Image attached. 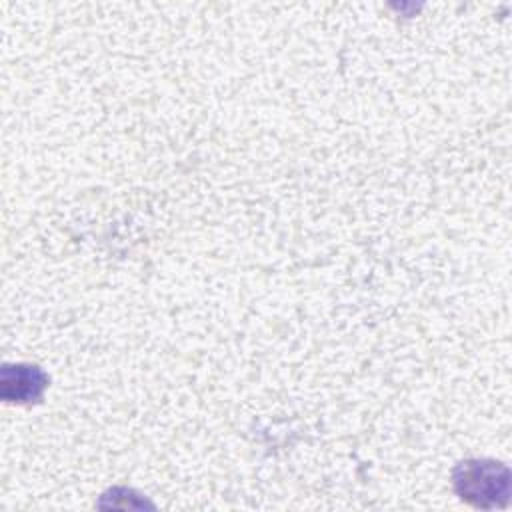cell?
Returning <instances> with one entry per match:
<instances>
[{"label":"cell","mask_w":512,"mask_h":512,"mask_svg":"<svg viewBox=\"0 0 512 512\" xmlns=\"http://www.w3.org/2000/svg\"><path fill=\"white\" fill-rule=\"evenodd\" d=\"M48 376L32 364H6L0 376V394L6 402L30 404L42 398Z\"/></svg>","instance_id":"2"},{"label":"cell","mask_w":512,"mask_h":512,"mask_svg":"<svg viewBox=\"0 0 512 512\" xmlns=\"http://www.w3.org/2000/svg\"><path fill=\"white\" fill-rule=\"evenodd\" d=\"M456 494L478 508H496L508 502L510 472L494 460H464L452 472Z\"/></svg>","instance_id":"1"}]
</instances>
